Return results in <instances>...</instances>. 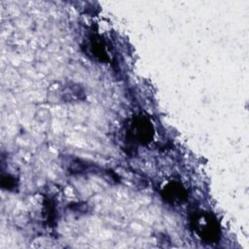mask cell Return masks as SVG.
<instances>
[{
	"mask_svg": "<svg viewBox=\"0 0 249 249\" xmlns=\"http://www.w3.org/2000/svg\"><path fill=\"white\" fill-rule=\"evenodd\" d=\"M191 227L193 231L204 243L213 244L220 239L221 229L218 221L208 212L195 214L191 221Z\"/></svg>",
	"mask_w": 249,
	"mask_h": 249,
	"instance_id": "obj_1",
	"label": "cell"
},
{
	"mask_svg": "<svg viewBox=\"0 0 249 249\" xmlns=\"http://www.w3.org/2000/svg\"><path fill=\"white\" fill-rule=\"evenodd\" d=\"M125 136L132 144L149 143L154 136V128L150 120L143 116L132 118L125 130Z\"/></svg>",
	"mask_w": 249,
	"mask_h": 249,
	"instance_id": "obj_2",
	"label": "cell"
},
{
	"mask_svg": "<svg viewBox=\"0 0 249 249\" xmlns=\"http://www.w3.org/2000/svg\"><path fill=\"white\" fill-rule=\"evenodd\" d=\"M162 197L172 205H179L184 203L187 198V190L178 181H171L167 183L161 192Z\"/></svg>",
	"mask_w": 249,
	"mask_h": 249,
	"instance_id": "obj_3",
	"label": "cell"
},
{
	"mask_svg": "<svg viewBox=\"0 0 249 249\" xmlns=\"http://www.w3.org/2000/svg\"><path fill=\"white\" fill-rule=\"evenodd\" d=\"M86 52L99 61L108 60L105 44L99 35H91L86 44Z\"/></svg>",
	"mask_w": 249,
	"mask_h": 249,
	"instance_id": "obj_4",
	"label": "cell"
},
{
	"mask_svg": "<svg viewBox=\"0 0 249 249\" xmlns=\"http://www.w3.org/2000/svg\"><path fill=\"white\" fill-rule=\"evenodd\" d=\"M1 185L4 189L7 190H13L16 186H17V180L16 177L7 174V175H2V179H1Z\"/></svg>",
	"mask_w": 249,
	"mask_h": 249,
	"instance_id": "obj_5",
	"label": "cell"
}]
</instances>
